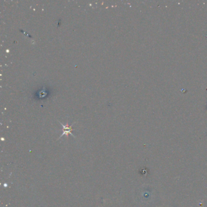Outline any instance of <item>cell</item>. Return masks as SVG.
I'll list each match as a JSON object with an SVG mask.
<instances>
[{
    "mask_svg": "<svg viewBox=\"0 0 207 207\" xmlns=\"http://www.w3.org/2000/svg\"><path fill=\"white\" fill-rule=\"evenodd\" d=\"M59 123L61 124V125L62 127H63V133H62V134L61 135V136L60 137V138H61V137H63L64 135H67L68 134H71V135H72L73 137H75V136L74 135V134L72 133V131H73L72 126H73V124H72L71 126H69L68 125H67L66 126H65V125H64L63 124H62L60 122H59Z\"/></svg>",
    "mask_w": 207,
    "mask_h": 207,
    "instance_id": "obj_1",
    "label": "cell"
}]
</instances>
